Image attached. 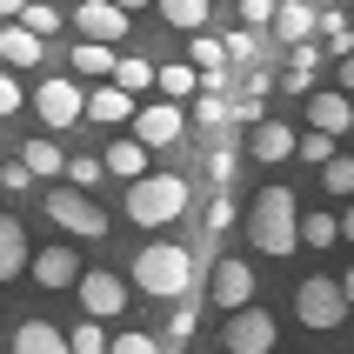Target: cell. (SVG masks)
Wrapping results in <instances>:
<instances>
[{"instance_id": "6da1fadb", "label": "cell", "mask_w": 354, "mask_h": 354, "mask_svg": "<svg viewBox=\"0 0 354 354\" xmlns=\"http://www.w3.org/2000/svg\"><path fill=\"white\" fill-rule=\"evenodd\" d=\"M301 201H295V187H261L254 194V207H248V241H254L261 254H295V241H301V214H295Z\"/></svg>"}, {"instance_id": "7a4b0ae2", "label": "cell", "mask_w": 354, "mask_h": 354, "mask_svg": "<svg viewBox=\"0 0 354 354\" xmlns=\"http://www.w3.org/2000/svg\"><path fill=\"white\" fill-rule=\"evenodd\" d=\"M134 288L154 301H180L194 295V254L174 248V241H154V248H140L134 254Z\"/></svg>"}, {"instance_id": "3957f363", "label": "cell", "mask_w": 354, "mask_h": 354, "mask_svg": "<svg viewBox=\"0 0 354 354\" xmlns=\"http://www.w3.org/2000/svg\"><path fill=\"white\" fill-rule=\"evenodd\" d=\"M187 214V180L180 174H147L140 187H127V221L134 227H167Z\"/></svg>"}, {"instance_id": "277c9868", "label": "cell", "mask_w": 354, "mask_h": 354, "mask_svg": "<svg viewBox=\"0 0 354 354\" xmlns=\"http://www.w3.org/2000/svg\"><path fill=\"white\" fill-rule=\"evenodd\" d=\"M40 207H47L54 227H67V234H80V241H100V234H107V207H94L80 187H54Z\"/></svg>"}, {"instance_id": "5b68a950", "label": "cell", "mask_w": 354, "mask_h": 354, "mask_svg": "<svg viewBox=\"0 0 354 354\" xmlns=\"http://www.w3.org/2000/svg\"><path fill=\"white\" fill-rule=\"evenodd\" d=\"M341 315H348V295H341V281H328V274H315V281H301L295 288V321L301 328H341Z\"/></svg>"}, {"instance_id": "8992f818", "label": "cell", "mask_w": 354, "mask_h": 354, "mask_svg": "<svg viewBox=\"0 0 354 354\" xmlns=\"http://www.w3.org/2000/svg\"><path fill=\"white\" fill-rule=\"evenodd\" d=\"M274 341H281V328H274V315H261V308H241V315L221 321V348L227 354H281Z\"/></svg>"}, {"instance_id": "52a82bcc", "label": "cell", "mask_w": 354, "mask_h": 354, "mask_svg": "<svg viewBox=\"0 0 354 354\" xmlns=\"http://www.w3.org/2000/svg\"><path fill=\"white\" fill-rule=\"evenodd\" d=\"M74 27H80V40H94V47H120L127 27H134V7H120V0H87V7H74Z\"/></svg>"}, {"instance_id": "ba28073f", "label": "cell", "mask_w": 354, "mask_h": 354, "mask_svg": "<svg viewBox=\"0 0 354 354\" xmlns=\"http://www.w3.org/2000/svg\"><path fill=\"white\" fill-rule=\"evenodd\" d=\"M34 114L47 120V127H74L80 114H87V94H80V80H40L34 87Z\"/></svg>"}, {"instance_id": "9c48e42d", "label": "cell", "mask_w": 354, "mask_h": 354, "mask_svg": "<svg viewBox=\"0 0 354 354\" xmlns=\"http://www.w3.org/2000/svg\"><path fill=\"white\" fill-rule=\"evenodd\" d=\"M207 301H214L221 315H241V308H254V268H248V261H214Z\"/></svg>"}, {"instance_id": "30bf717a", "label": "cell", "mask_w": 354, "mask_h": 354, "mask_svg": "<svg viewBox=\"0 0 354 354\" xmlns=\"http://www.w3.org/2000/svg\"><path fill=\"white\" fill-rule=\"evenodd\" d=\"M180 134H187V114H180L174 100H147V107L134 114V140L147 147V154H154V147H174Z\"/></svg>"}, {"instance_id": "8fae6325", "label": "cell", "mask_w": 354, "mask_h": 354, "mask_svg": "<svg viewBox=\"0 0 354 354\" xmlns=\"http://www.w3.org/2000/svg\"><path fill=\"white\" fill-rule=\"evenodd\" d=\"M80 308H87V321H107L127 308V281L107 274V268H94V274H80Z\"/></svg>"}, {"instance_id": "7c38bea8", "label": "cell", "mask_w": 354, "mask_h": 354, "mask_svg": "<svg viewBox=\"0 0 354 354\" xmlns=\"http://www.w3.org/2000/svg\"><path fill=\"white\" fill-rule=\"evenodd\" d=\"M34 281L47 288V295L80 288V254H74V248H60V241H54V248H40V254H34Z\"/></svg>"}, {"instance_id": "4fadbf2b", "label": "cell", "mask_w": 354, "mask_h": 354, "mask_svg": "<svg viewBox=\"0 0 354 354\" xmlns=\"http://www.w3.org/2000/svg\"><path fill=\"white\" fill-rule=\"evenodd\" d=\"M348 127H354V100L341 94V87L308 100V134H328V140H335V134H348Z\"/></svg>"}, {"instance_id": "5bb4252c", "label": "cell", "mask_w": 354, "mask_h": 354, "mask_svg": "<svg viewBox=\"0 0 354 354\" xmlns=\"http://www.w3.org/2000/svg\"><path fill=\"white\" fill-rule=\"evenodd\" d=\"M14 274H34V248H27V227L14 214H0V281Z\"/></svg>"}, {"instance_id": "9a60e30c", "label": "cell", "mask_w": 354, "mask_h": 354, "mask_svg": "<svg viewBox=\"0 0 354 354\" xmlns=\"http://www.w3.org/2000/svg\"><path fill=\"white\" fill-rule=\"evenodd\" d=\"M134 114H140V107H134V94H120L114 80L87 94V120H100V127H127V120H134Z\"/></svg>"}, {"instance_id": "2e32d148", "label": "cell", "mask_w": 354, "mask_h": 354, "mask_svg": "<svg viewBox=\"0 0 354 354\" xmlns=\"http://www.w3.org/2000/svg\"><path fill=\"white\" fill-rule=\"evenodd\" d=\"M187 67H194V74L207 80V94H214V87H221V67H227V40L194 34V40H187Z\"/></svg>"}, {"instance_id": "e0dca14e", "label": "cell", "mask_w": 354, "mask_h": 354, "mask_svg": "<svg viewBox=\"0 0 354 354\" xmlns=\"http://www.w3.org/2000/svg\"><path fill=\"white\" fill-rule=\"evenodd\" d=\"M315 27H321V14H315V7H301V0H288V7L274 14V40H281V47H295V54L308 47Z\"/></svg>"}, {"instance_id": "ac0fdd59", "label": "cell", "mask_w": 354, "mask_h": 354, "mask_svg": "<svg viewBox=\"0 0 354 354\" xmlns=\"http://www.w3.org/2000/svg\"><path fill=\"white\" fill-rule=\"evenodd\" d=\"M295 147H301V140H295V127H288V120H261L248 154H254V160H295Z\"/></svg>"}, {"instance_id": "d6986e66", "label": "cell", "mask_w": 354, "mask_h": 354, "mask_svg": "<svg viewBox=\"0 0 354 354\" xmlns=\"http://www.w3.org/2000/svg\"><path fill=\"white\" fill-rule=\"evenodd\" d=\"M100 160H107V174H120L127 187H140V180H147V160H154V154H147L140 140H114V147H107Z\"/></svg>"}, {"instance_id": "ffe728a7", "label": "cell", "mask_w": 354, "mask_h": 354, "mask_svg": "<svg viewBox=\"0 0 354 354\" xmlns=\"http://www.w3.org/2000/svg\"><path fill=\"white\" fill-rule=\"evenodd\" d=\"M14 354H74V348H67V335H54L47 321H20L14 328Z\"/></svg>"}, {"instance_id": "44dd1931", "label": "cell", "mask_w": 354, "mask_h": 354, "mask_svg": "<svg viewBox=\"0 0 354 354\" xmlns=\"http://www.w3.org/2000/svg\"><path fill=\"white\" fill-rule=\"evenodd\" d=\"M67 160H74V154H60V147H54V140H47V134L20 147V167H27V174H34V180H47V174H67Z\"/></svg>"}, {"instance_id": "7402d4cb", "label": "cell", "mask_w": 354, "mask_h": 354, "mask_svg": "<svg viewBox=\"0 0 354 354\" xmlns=\"http://www.w3.org/2000/svg\"><path fill=\"white\" fill-rule=\"evenodd\" d=\"M40 54H47V40H34L27 27H0V60L7 67H40Z\"/></svg>"}, {"instance_id": "603a6c76", "label": "cell", "mask_w": 354, "mask_h": 354, "mask_svg": "<svg viewBox=\"0 0 354 354\" xmlns=\"http://www.w3.org/2000/svg\"><path fill=\"white\" fill-rule=\"evenodd\" d=\"M114 67H120L114 47H94V40H80V47H74V74H80V80H100V87H107Z\"/></svg>"}, {"instance_id": "cb8c5ba5", "label": "cell", "mask_w": 354, "mask_h": 354, "mask_svg": "<svg viewBox=\"0 0 354 354\" xmlns=\"http://www.w3.org/2000/svg\"><path fill=\"white\" fill-rule=\"evenodd\" d=\"M201 87H207V80H201L187 60H167V67H160V100H174V107H180V100H194Z\"/></svg>"}, {"instance_id": "d4e9b609", "label": "cell", "mask_w": 354, "mask_h": 354, "mask_svg": "<svg viewBox=\"0 0 354 354\" xmlns=\"http://www.w3.org/2000/svg\"><path fill=\"white\" fill-rule=\"evenodd\" d=\"M160 20L194 40V34H207V0H160Z\"/></svg>"}, {"instance_id": "484cf974", "label": "cell", "mask_w": 354, "mask_h": 354, "mask_svg": "<svg viewBox=\"0 0 354 354\" xmlns=\"http://www.w3.org/2000/svg\"><path fill=\"white\" fill-rule=\"evenodd\" d=\"M114 87H120V94H147V87H160V67H147L140 54H120V67H114Z\"/></svg>"}, {"instance_id": "4316f807", "label": "cell", "mask_w": 354, "mask_h": 354, "mask_svg": "<svg viewBox=\"0 0 354 354\" xmlns=\"http://www.w3.org/2000/svg\"><path fill=\"white\" fill-rule=\"evenodd\" d=\"M301 241H308V248H335L341 241V214H301Z\"/></svg>"}, {"instance_id": "83f0119b", "label": "cell", "mask_w": 354, "mask_h": 354, "mask_svg": "<svg viewBox=\"0 0 354 354\" xmlns=\"http://www.w3.org/2000/svg\"><path fill=\"white\" fill-rule=\"evenodd\" d=\"M20 27H27L34 40H47V34L67 27V14H60V7H20Z\"/></svg>"}, {"instance_id": "f1b7e54d", "label": "cell", "mask_w": 354, "mask_h": 354, "mask_svg": "<svg viewBox=\"0 0 354 354\" xmlns=\"http://www.w3.org/2000/svg\"><path fill=\"white\" fill-rule=\"evenodd\" d=\"M100 174H107V160H100V154H74V160H67V187H80V194L100 187Z\"/></svg>"}, {"instance_id": "f546056e", "label": "cell", "mask_w": 354, "mask_h": 354, "mask_svg": "<svg viewBox=\"0 0 354 354\" xmlns=\"http://www.w3.org/2000/svg\"><path fill=\"white\" fill-rule=\"evenodd\" d=\"M67 348H74V354H107V348H114V335H107L100 321H80L74 335H67Z\"/></svg>"}, {"instance_id": "4dcf8cb0", "label": "cell", "mask_w": 354, "mask_h": 354, "mask_svg": "<svg viewBox=\"0 0 354 354\" xmlns=\"http://www.w3.org/2000/svg\"><path fill=\"white\" fill-rule=\"evenodd\" d=\"M281 87L315 100V47H301V54H295V67H288V80H281Z\"/></svg>"}, {"instance_id": "1f68e13d", "label": "cell", "mask_w": 354, "mask_h": 354, "mask_svg": "<svg viewBox=\"0 0 354 354\" xmlns=\"http://www.w3.org/2000/svg\"><path fill=\"white\" fill-rule=\"evenodd\" d=\"M227 120H234V100H221V94L194 100V127H227Z\"/></svg>"}, {"instance_id": "d6a6232c", "label": "cell", "mask_w": 354, "mask_h": 354, "mask_svg": "<svg viewBox=\"0 0 354 354\" xmlns=\"http://www.w3.org/2000/svg\"><path fill=\"white\" fill-rule=\"evenodd\" d=\"M295 160H315V167H321V174H328V167H335V140H328V134H301V147H295Z\"/></svg>"}, {"instance_id": "836d02e7", "label": "cell", "mask_w": 354, "mask_h": 354, "mask_svg": "<svg viewBox=\"0 0 354 354\" xmlns=\"http://www.w3.org/2000/svg\"><path fill=\"white\" fill-rule=\"evenodd\" d=\"M321 180H328V194L354 201V154H341V160H335V167H328V174H321Z\"/></svg>"}, {"instance_id": "e575fe53", "label": "cell", "mask_w": 354, "mask_h": 354, "mask_svg": "<svg viewBox=\"0 0 354 354\" xmlns=\"http://www.w3.org/2000/svg\"><path fill=\"white\" fill-rule=\"evenodd\" d=\"M281 7H268V0H241V20H248V34H261V27H274Z\"/></svg>"}, {"instance_id": "d590c367", "label": "cell", "mask_w": 354, "mask_h": 354, "mask_svg": "<svg viewBox=\"0 0 354 354\" xmlns=\"http://www.w3.org/2000/svg\"><path fill=\"white\" fill-rule=\"evenodd\" d=\"M107 354H160V348H154V335L127 328V335H114V348H107Z\"/></svg>"}, {"instance_id": "8d00e7d4", "label": "cell", "mask_w": 354, "mask_h": 354, "mask_svg": "<svg viewBox=\"0 0 354 354\" xmlns=\"http://www.w3.org/2000/svg\"><path fill=\"white\" fill-rule=\"evenodd\" d=\"M14 107H27V94H20V80L7 74V67H0V120L14 114Z\"/></svg>"}, {"instance_id": "74e56055", "label": "cell", "mask_w": 354, "mask_h": 354, "mask_svg": "<svg viewBox=\"0 0 354 354\" xmlns=\"http://www.w3.org/2000/svg\"><path fill=\"white\" fill-rule=\"evenodd\" d=\"M207 227H214V234H227V227H234V201H227V194L207 201Z\"/></svg>"}, {"instance_id": "f35d334b", "label": "cell", "mask_w": 354, "mask_h": 354, "mask_svg": "<svg viewBox=\"0 0 354 354\" xmlns=\"http://www.w3.org/2000/svg\"><path fill=\"white\" fill-rule=\"evenodd\" d=\"M227 174H234V154H227V147H214V154H207V180H214V187H227Z\"/></svg>"}, {"instance_id": "ab89813d", "label": "cell", "mask_w": 354, "mask_h": 354, "mask_svg": "<svg viewBox=\"0 0 354 354\" xmlns=\"http://www.w3.org/2000/svg\"><path fill=\"white\" fill-rule=\"evenodd\" d=\"M234 120H248V127H261L268 114H261V100H254V94H241V100H234Z\"/></svg>"}, {"instance_id": "60d3db41", "label": "cell", "mask_w": 354, "mask_h": 354, "mask_svg": "<svg viewBox=\"0 0 354 354\" xmlns=\"http://www.w3.org/2000/svg\"><path fill=\"white\" fill-rule=\"evenodd\" d=\"M0 180H7V187H14V194H20V187H27V180H34V174H27L20 160H7V167H0Z\"/></svg>"}, {"instance_id": "b9f144b4", "label": "cell", "mask_w": 354, "mask_h": 354, "mask_svg": "<svg viewBox=\"0 0 354 354\" xmlns=\"http://www.w3.org/2000/svg\"><path fill=\"white\" fill-rule=\"evenodd\" d=\"M341 94H354V54L341 60Z\"/></svg>"}, {"instance_id": "7bdbcfd3", "label": "cell", "mask_w": 354, "mask_h": 354, "mask_svg": "<svg viewBox=\"0 0 354 354\" xmlns=\"http://www.w3.org/2000/svg\"><path fill=\"white\" fill-rule=\"evenodd\" d=\"M341 234H348V248H354V201H348V214H341Z\"/></svg>"}, {"instance_id": "ee69618b", "label": "cell", "mask_w": 354, "mask_h": 354, "mask_svg": "<svg viewBox=\"0 0 354 354\" xmlns=\"http://www.w3.org/2000/svg\"><path fill=\"white\" fill-rule=\"evenodd\" d=\"M341 295H348V308H354V268H348V281H341Z\"/></svg>"}, {"instance_id": "f6af8a7d", "label": "cell", "mask_w": 354, "mask_h": 354, "mask_svg": "<svg viewBox=\"0 0 354 354\" xmlns=\"http://www.w3.org/2000/svg\"><path fill=\"white\" fill-rule=\"evenodd\" d=\"M0 194H7V180H0Z\"/></svg>"}, {"instance_id": "bcb514c9", "label": "cell", "mask_w": 354, "mask_h": 354, "mask_svg": "<svg viewBox=\"0 0 354 354\" xmlns=\"http://www.w3.org/2000/svg\"><path fill=\"white\" fill-rule=\"evenodd\" d=\"M348 354H354V348H348Z\"/></svg>"}]
</instances>
